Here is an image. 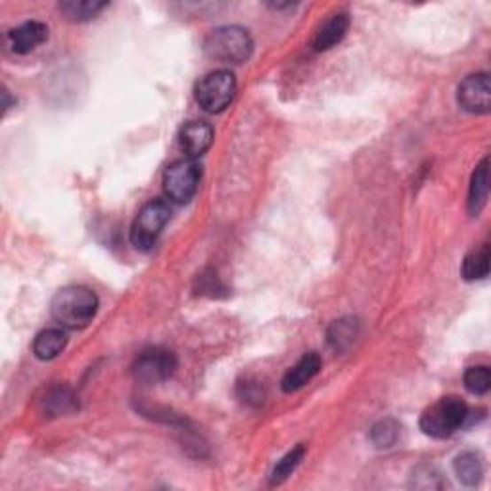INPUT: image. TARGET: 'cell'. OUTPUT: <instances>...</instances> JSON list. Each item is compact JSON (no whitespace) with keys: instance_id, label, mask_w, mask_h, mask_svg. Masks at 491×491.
Wrapping results in <instances>:
<instances>
[{"instance_id":"12","label":"cell","mask_w":491,"mask_h":491,"mask_svg":"<svg viewBox=\"0 0 491 491\" xmlns=\"http://www.w3.org/2000/svg\"><path fill=\"white\" fill-rule=\"evenodd\" d=\"M321 363L323 361H321L319 354H315V352L306 354L294 367H292L284 374L283 382H280V388H283V392H286V394L301 390L303 386L309 384L315 377H317L321 370Z\"/></svg>"},{"instance_id":"4","label":"cell","mask_w":491,"mask_h":491,"mask_svg":"<svg viewBox=\"0 0 491 491\" xmlns=\"http://www.w3.org/2000/svg\"><path fill=\"white\" fill-rule=\"evenodd\" d=\"M237 95V77L229 69H215L204 75L194 87L198 106L209 113H221L229 108Z\"/></svg>"},{"instance_id":"22","label":"cell","mask_w":491,"mask_h":491,"mask_svg":"<svg viewBox=\"0 0 491 491\" xmlns=\"http://www.w3.org/2000/svg\"><path fill=\"white\" fill-rule=\"evenodd\" d=\"M464 388L474 395H486L491 388V372L489 367L478 365L464 372Z\"/></svg>"},{"instance_id":"17","label":"cell","mask_w":491,"mask_h":491,"mask_svg":"<svg viewBox=\"0 0 491 491\" xmlns=\"http://www.w3.org/2000/svg\"><path fill=\"white\" fill-rule=\"evenodd\" d=\"M453 469H455V474H457L459 480L464 484V486H476L478 482L482 480L484 476V463H482V457L474 451H464L461 453L457 459H455L453 463Z\"/></svg>"},{"instance_id":"9","label":"cell","mask_w":491,"mask_h":491,"mask_svg":"<svg viewBox=\"0 0 491 491\" xmlns=\"http://www.w3.org/2000/svg\"><path fill=\"white\" fill-rule=\"evenodd\" d=\"M214 127L204 121H191L186 123L179 133V144L189 160H196L204 156L214 144Z\"/></svg>"},{"instance_id":"18","label":"cell","mask_w":491,"mask_h":491,"mask_svg":"<svg viewBox=\"0 0 491 491\" xmlns=\"http://www.w3.org/2000/svg\"><path fill=\"white\" fill-rule=\"evenodd\" d=\"M106 6V3H98V0H64L58 4V10L69 21H89L95 19Z\"/></svg>"},{"instance_id":"1","label":"cell","mask_w":491,"mask_h":491,"mask_svg":"<svg viewBox=\"0 0 491 491\" xmlns=\"http://www.w3.org/2000/svg\"><path fill=\"white\" fill-rule=\"evenodd\" d=\"M51 313L62 329L81 331L97 317L98 296L87 286H66L52 298Z\"/></svg>"},{"instance_id":"11","label":"cell","mask_w":491,"mask_h":491,"mask_svg":"<svg viewBox=\"0 0 491 491\" xmlns=\"http://www.w3.org/2000/svg\"><path fill=\"white\" fill-rule=\"evenodd\" d=\"M349 29V14L347 12H336L329 19H326L323 26L317 29L313 37V51L315 52H324L331 51L332 46L342 43L346 33Z\"/></svg>"},{"instance_id":"14","label":"cell","mask_w":491,"mask_h":491,"mask_svg":"<svg viewBox=\"0 0 491 491\" xmlns=\"http://www.w3.org/2000/svg\"><path fill=\"white\" fill-rule=\"evenodd\" d=\"M487 192H489V160L484 158L480 163H478L472 173V181L469 189L471 215H478L482 212L487 200Z\"/></svg>"},{"instance_id":"6","label":"cell","mask_w":491,"mask_h":491,"mask_svg":"<svg viewBox=\"0 0 491 491\" xmlns=\"http://www.w3.org/2000/svg\"><path fill=\"white\" fill-rule=\"evenodd\" d=\"M202 179V168L196 160H179L163 173V191L175 204L191 202L198 192Z\"/></svg>"},{"instance_id":"3","label":"cell","mask_w":491,"mask_h":491,"mask_svg":"<svg viewBox=\"0 0 491 491\" xmlns=\"http://www.w3.org/2000/svg\"><path fill=\"white\" fill-rule=\"evenodd\" d=\"M204 52L215 62L244 64L253 52V41L250 33L238 26L219 27L206 37Z\"/></svg>"},{"instance_id":"2","label":"cell","mask_w":491,"mask_h":491,"mask_svg":"<svg viewBox=\"0 0 491 491\" xmlns=\"http://www.w3.org/2000/svg\"><path fill=\"white\" fill-rule=\"evenodd\" d=\"M471 418L469 407L459 397H443V400L430 405L420 417V428L426 436L436 440L451 438Z\"/></svg>"},{"instance_id":"13","label":"cell","mask_w":491,"mask_h":491,"mask_svg":"<svg viewBox=\"0 0 491 491\" xmlns=\"http://www.w3.org/2000/svg\"><path fill=\"white\" fill-rule=\"evenodd\" d=\"M67 346V334L62 329H46L33 340V354L41 361H52Z\"/></svg>"},{"instance_id":"19","label":"cell","mask_w":491,"mask_h":491,"mask_svg":"<svg viewBox=\"0 0 491 491\" xmlns=\"http://www.w3.org/2000/svg\"><path fill=\"white\" fill-rule=\"evenodd\" d=\"M489 260H491V252L489 246L482 244L480 248L472 250L469 255L464 257L463 267H461V275L464 280H482L489 275Z\"/></svg>"},{"instance_id":"8","label":"cell","mask_w":491,"mask_h":491,"mask_svg":"<svg viewBox=\"0 0 491 491\" xmlns=\"http://www.w3.org/2000/svg\"><path fill=\"white\" fill-rule=\"evenodd\" d=\"M461 108L469 113H489L491 110V81L489 74H474L463 79L457 89Z\"/></svg>"},{"instance_id":"10","label":"cell","mask_w":491,"mask_h":491,"mask_svg":"<svg viewBox=\"0 0 491 491\" xmlns=\"http://www.w3.org/2000/svg\"><path fill=\"white\" fill-rule=\"evenodd\" d=\"M46 39H49V27L43 21H26L8 33L10 49L16 54H29Z\"/></svg>"},{"instance_id":"20","label":"cell","mask_w":491,"mask_h":491,"mask_svg":"<svg viewBox=\"0 0 491 491\" xmlns=\"http://www.w3.org/2000/svg\"><path fill=\"white\" fill-rule=\"evenodd\" d=\"M400 432L401 428L394 418H384L372 426L370 440L378 449H390L400 440Z\"/></svg>"},{"instance_id":"5","label":"cell","mask_w":491,"mask_h":491,"mask_svg":"<svg viewBox=\"0 0 491 491\" xmlns=\"http://www.w3.org/2000/svg\"><path fill=\"white\" fill-rule=\"evenodd\" d=\"M171 219V207L163 200H152L143 206L131 227V242L136 250L148 252L156 246L163 229Z\"/></svg>"},{"instance_id":"16","label":"cell","mask_w":491,"mask_h":491,"mask_svg":"<svg viewBox=\"0 0 491 491\" xmlns=\"http://www.w3.org/2000/svg\"><path fill=\"white\" fill-rule=\"evenodd\" d=\"M357 336H359V321L354 317L334 321L329 326V332H326L331 347L334 352H340V354L346 352V349L355 342Z\"/></svg>"},{"instance_id":"7","label":"cell","mask_w":491,"mask_h":491,"mask_svg":"<svg viewBox=\"0 0 491 491\" xmlns=\"http://www.w3.org/2000/svg\"><path fill=\"white\" fill-rule=\"evenodd\" d=\"M177 355L168 347H148L135 359L133 374L143 384H160L169 380L177 370Z\"/></svg>"},{"instance_id":"15","label":"cell","mask_w":491,"mask_h":491,"mask_svg":"<svg viewBox=\"0 0 491 491\" xmlns=\"http://www.w3.org/2000/svg\"><path fill=\"white\" fill-rule=\"evenodd\" d=\"M43 409L49 417H62L75 413L79 409V403L72 388H67V386H56V388H51L46 392L43 400Z\"/></svg>"},{"instance_id":"21","label":"cell","mask_w":491,"mask_h":491,"mask_svg":"<svg viewBox=\"0 0 491 491\" xmlns=\"http://www.w3.org/2000/svg\"><path fill=\"white\" fill-rule=\"evenodd\" d=\"M303 457H306V446L300 443V446H296L294 449L288 451L284 457L277 463V466L271 472V484L273 486L283 484L286 478L298 469V464L303 461Z\"/></svg>"}]
</instances>
